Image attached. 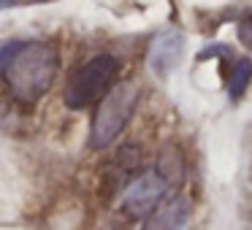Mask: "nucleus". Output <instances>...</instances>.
I'll return each mask as SVG.
<instances>
[{"label": "nucleus", "mask_w": 252, "mask_h": 230, "mask_svg": "<svg viewBox=\"0 0 252 230\" xmlns=\"http://www.w3.org/2000/svg\"><path fill=\"white\" fill-rule=\"evenodd\" d=\"M138 165H141V152H138L136 144H127V146H122L120 152L114 154V160H111V165L106 168L103 173V195L114 198V192H120L122 187L133 184V176H136Z\"/></svg>", "instance_id": "6"}, {"label": "nucleus", "mask_w": 252, "mask_h": 230, "mask_svg": "<svg viewBox=\"0 0 252 230\" xmlns=\"http://www.w3.org/2000/svg\"><path fill=\"white\" fill-rule=\"evenodd\" d=\"M250 79H252V62L247 60V57H236L233 68H230V73H228V95H230V100H239L241 95L247 92Z\"/></svg>", "instance_id": "8"}, {"label": "nucleus", "mask_w": 252, "mask_h": 230, "mask_svg": "<svg viewBox=\"0 0 252 230\" xmlns=\"http://www.w3.org/2000/svg\"><path fill=\"white\" fill-rule=\"evenodd\" d=\"M38 3H41V0H38Z\"/></svg>", "instance_id": "11"}, {"label": "nucleus", "mask_w": 252, "mask_h": 230, "mask_svg": "<svg viewBox=\"0 0 252 230\" xmlns=\"http://www.w3.org/2000/svg\"><path fill=\"white\" fill-rule=\"evenodd\" d=\"M182 52H185V35H182L179 30H165V33H160L158 38L152 41V46H149V57H147L149 71H152L160 82H165V79L171 76V71L179 65Z\"/></svg>", "instance_id": "5"}, {"label": "nucleus", "mask_w": 252, "mask_h": 230, "mask_svg": "<svg viewBox=\"0 0 252 230\" xmlns=\"http://www.w3.org/2000/svg\"><path fill=\"white\" fill-rule=\"evenodd\" d=\"M236 33H239V41H241V44H244L247 49L252 52V8L239 19V25H236Z\"/></svg>", "instance_id": "9"}, {"label": "nucleus", "mask_w": 252, "mask_h": 230, "mask_svg": "<svg viewBox=\"0 0 252 230\" xmlns=\"http://www.w3.org/2000/svg\"><path fill=\"white\" fill-rule=\"evenodd\" d=\"M3 79L19 106H35L52 89L60 55L52 41H11L0 52Z\"/></svg>", "instance_id": "1"}, {"label": "nucleus", "mask_w": 252, "mask_h": 230, "mask_svg": "<svg viewBox=\"0 0 252 230\" xmlns=\"http://www.w3.org/2000/svg\"><path fill=\"white\" fill-rule=\"evenodd\" d=\"M138 100V87L133 82H120L100 98V106L93 116L90 127V146L93 149H106L122 136L127 127Z\"/></svg>", "instance_id": "2"}, {"label": "nucleus", "mask_w": 252, "mask_h": 230, "mask_svg": "<svg viewBox=\"0 0 252 230\" xmlns=\"http://www.w3.org/2000/svg\"><path fill=\"white\" fill-rule=\"evenodd\" d=\"M14 3H17V0H0V6H3V8H11Z\"/></svg>", "instance_id": "10"}, {"label": "nucleus", "mask_w": 252, "mask_h": 230, "mask_svg": "<svg viewBox=\"0 0 252 230\" xmlns=\"http://www.w3.org/2000/svg\"><path fill=\"white\" fill-rule=\"evenodd\" d=\"M117 73H120V62L111 55H98V57H93V60H87L79 71L71 73V79H68L65 92H63L65 106L73 111L87 109L90 103L103 98L109 84L117 79Z\"/></svg>", "instance_id": "4"}, {"label": "nucleus", "mask_w": 252, "mask_h": 230, "mask_svg": "<svg viewBox=\"0 0 252 230\" xmlns=\"http://www.w3.org/2000/svg\"><path fill=\"white\" fill-rule=\"evenodd\" d=\"M182 179V165L179 163H165V154L152 171L141 173L125 192V217L130 219H144L163 203L168 195L171 184Z\"/></svg>", "instance_id": "3"}, {"label": "nucleus", "mask_w": 252, "mask_h": 230, "mask_svg": "<svg viewBox=\"0 0 252 230\" xmlns=\"http://www.w3.org/2000/svg\"><path fill=\"white\" fill-rule=\"evenodd\" d=\"M190 219V198H171L147 217L141 230H179Z\"/></svg>", "instance_id": "7"}]
</instances>
